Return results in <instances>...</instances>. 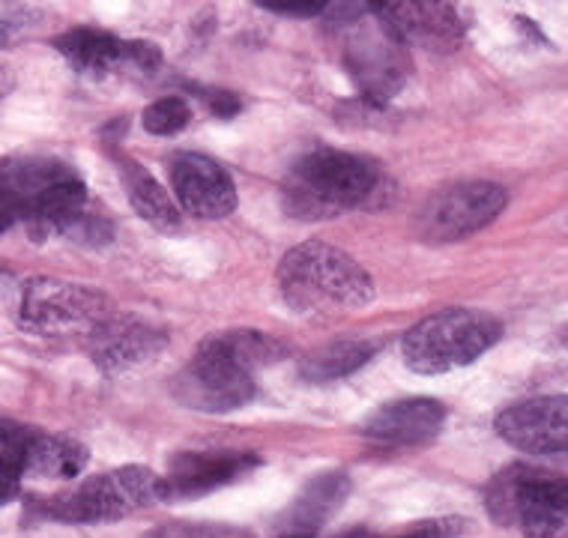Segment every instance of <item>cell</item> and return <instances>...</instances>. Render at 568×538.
I'll return each mask as SVG.
<instances>
[{"mask_svg":"<svg viewBox=\"0 0 568 538\" xmlns=\"http://www.w3.org/2000/svg\"><path fill=\"white\" fill-rule=\"evenodd\" d=\"M141 120H144V129L150 135H176V132H183L189 126L192 108L183 97H162L144 108Z\"/></svg>","mask_w":568,"mask_h":538,"instance_id":"obj_21","label":"cell"},{"mask_svg":"<svg viewBox=\"0 0 568 538\" xmlns=\"http://www.w3.org/2000/svg\"><path fill=\"white\" fill-rule=\"evenodd\" d=\"M278 291L300 314H338L374 303V282L347 252L312 240L278 264Z\"/></svg>","mask_w":568,"mask_h":538,"instance_id":"obj_1","label":"cell"},{"mask_svg":"<svg viewBox=\"0 0 568 538\" xmlns=\"http://www.w3.org/2000/svg\"><path fill=\"white\" fill-rule=\"evenodd\" d=\"M470 527V520L464 518H432V520H419V524H410L404 527L402 532L386 538H460Z\"/></svg>","mask_w":568,"mask_h":538,"instance_id":"obj_23","label":"cell"},{"mask_svg":"<svg viewBox=\"0 0 568 538\" xmlns=\"http://www.w3.org/2000/svg\"><path fill=\"white\" fill-rule=\"evenodd\" d=\"M144 538H255L248 529L227 524H165Z\"/></svg>","mask_w":568,"mask_h":538,"instance_id":"obj_22","label":"cell"},{"mask_svg":"<svg viewBox=\"0 0 568 538\" xmlns=\"http://www.w3.org/2000/svg\"><path fill=\"white\" fill-rule=\"evenodd\" d=\"M0 443L19 455L24 476L37 479H79L90 460L88 446L16 422H0Z\"/></svg>","mask_w":568,"mask_h":538,"instance_id":"obj_13","label":"cell"},{"mask_svg":"<svg viewBox=\"0 0 568 538\" xmlns=\"http://www.w3.org/2000/svg\"><path fill=\"white\" fill-rule=\"evenodd\" d=\"M351 494V479L347 473H324V476H314L303 488V494L294 499L291 511L282 520V536H305L314 538L317 529L324 527L326 520L333 518L338 506Z\"/></svg>","mask_w":568,"mask_h":538,"instance_id":"obj_17","label":"cell"},{"mask_svg":"<svg viewBox=\"0 0 568 538\" xmlns=\"http://www.w3.org/2000/svg\"><path fill=\"white\" fill-rule=\"evenodd\" d=\"M368 10L395 42L410 49L449 54L464 42V21L446 0H368Z\"/></svg>","mask_w":568,"mask_h":538,"instance_id":"obj_9","label":"cell"},{"mask_svg":"<svg viewBox=\"0 0 568 538\" xmlns=\"http://www.w3.org/2000/svg\"><path fill=\"white\" fill-rule=\"evenodd\" d=\"M120 180H123V189H126V197L132 210H135L148 225L159 227V231H180V213H176V204L171 201L165 189L159 186L156 180L138 165L135 159H118Z\"/></svg>","mask_w":568,"mask_h":538,"instance_id":"obj_19","label":"cell"},{"mask_svg":"<svg viewBox=\"0 0 568 538\" xmlns=\"http://www.w3.org/2000/svg\"><path fill=\"white\" fill-rule=\"evenodd\" d=\"M446 425V407L434 398H404L383 404L372 419L365 422V434L393 446H419L432 443Z\"/></svg>","mask_w":568,"mask_h":538,"instance_id":"obj_16","label":"cell"},{"mask_svg":"<svg viewBox=\"0 0 568 538\" xmlns=\"http://www.w3.org/2000/svg\"><path fill=\"white\" fill-rule=\"evenodd\" d=\"M12 225H16V219H12L10 210H7V206L0 204V234H7V231H10Z\"/></svg>","mask_w":568,"mask_h":538,"instance_id":"obj_29","label":"cell"},{"mask_svg":"<svg viewBox=\"0 0 568 538\" xmlns=\"http://www.w3.org/2000/svg\"><path fill=\"white\" fill-rule=\"evenodd\" d=\"M335 538H386L383 532H372V529H351V532H344V536Z\"/></svg>","mask_w":568,"mask_h":538,"instance_id":"obj_28","label":"cell"},{"mask_svg":"<svg viewBox=\"0 0 568 538\" xmlns=\"http://www.w3.org/2000/svg\"><path fill=\"white\" fill-rule=\"evenodd\" d=\"M21 479H24V470H21L19 455L0 443V506L10 503L21 488Z\"/></svg>","mask_w":568,"mask_h":538,"instance_id":"obj_24","label":"cell"},{"mask_svg":"<svg viewBox=\"0 0 568 538\" xmlns=\"http://www.w3.org/2000/svg\"><path fill=\"white\" fill-rule=\"evenodd\" d=\"M344 63L351 69L353 81L363 88L365 99L383 102L398 93L407 72L402 42H395L386 30L377 24L374 30H359L344 51Z\"/></svg>","mask_w":568,"mask_h":538,"instance_id":"obj_14","label":"cell"},{"mask_svg":"<svg viewBox=\"0 0 568 538\" xmlns=\"http://www.w3.org/2000/svg\"><path fill=\"white\" fill-rule=\"evenodd\" d=\"M204 99L216 118L227 120L234 118V114H240V99H236L234 93H225V90H206Z\"/></svg>","mask_w":568,"mask_h":538,"instance_id":"obj_26","label":"cell"},{"mask_svg":"<svg viewBox=\"0 0 568 538\" xmlns=\"http://www.w3.org/2000/svg\"><path fill=\"white\" fill-rule=\"evenodd\" d=\"M257 455L252 451H183L171 460L165 476L168 499L171 497H201L210 490L234 485L255 470Z\"/></svg>","mask_w":568,"mask_h":538,"instance_id":"obj_15","label":"cell"},{"mask_svg":"<svg viewBox=\"0 0 568 538\" xmlns=\"http://www.w3.org/2000/svg\"><path fill=\"white\" fill-rule=\"evenodd\" d=\"M10 90H12V69L0 60V99L7 97Z\"/></svg>","mask_w":568,"mask_h":538,"instance_id":"obj_27","label":"cell"},{"mask_svg":"<svg viewBox=\"0 0 568 538\" xmlns=\"http://www.w3.org/2000/svg\"><path fill=\"white\" fill-rule=\"evenodd\" d=\"M12 40V30H10V24H3V21H0V45H7V42Z\"/></svg>","mask_w":568,"mask_h":538,"instance_id":"obj_30","label":"cell"},{"mask_svg":"<svg viewBox=\"0 0 568 538\" xmlns=\"http://www.w3.org/2000/svg\"><path fill=\"white\" fill-rule=\"evenodd\" d=\"M54 49L84 75H111L129 63L126 42L97 28L69 30L54 40Z\"/></svg>","mask_w":568,"mask_h":538,"instance_id":"obj_18","label":"cell"},{"mask_svg":"<svg viewBox=\"0 0 568 538\" xmlns=\"http://www.w3.org/2000/svg\"><path fill=\"white\" fill-rule=\"evenodd\" d=\"M377 353V344L365 342V338H347V342H333L317 347L303 359L300 374L308 383H326L342 380L356 368H363L368 359Z\"/></svg>","mask_w":568,"mask_h":538,"instance_id":"obj_20","label":"cell"},{"mask_svg":"<svg viewBox=\"0 0 568 538\" xmlns=\"http://www.w3.org/2000/svg\"><path fill=\"white\" fill-rule=\"evenodd\" d=\"M165 344L168 335L156 329L153 323L138 321V317H118V314H111L109 321L99 323L88 335L90 359L109 377L132 374L144 365L156 363Z\"/></svg>","mask_w":568,"mask_h":538,"instance_id":"obj_10","label":"cell"},{"mask_svg":"<svg viewBox=\"0 0 568 538\" xmlns=\"http://www.w3.org/2000/svg\"><path fill=\"white\" fill-rule=\"evenodd\" d=\"M114 314L105 294L63 278H30L21 287L19 323L33 335H90Z\"/></svg>","mask_w":568,"mask_h":538,"instance_id":"obj_6","label":"cell"},{"mask_svg":"<svg viewBox=\"0 0 568 538\" xmlns=\"http://www.w3.org/2000/svg\"><path fill=\"white\" fill-rule=\"evenodd\" d=\"M257 372L216 344L210 335L197 347L195 359L174 377V398L189 410L231 413L255 398Z\"/></svg>","mask_w":568,"mask_h":538,"instance_id":"obj_7","label":"cell"},{"mask_svg":"<svg viewBox=\"0 0 568 538\" xmlns=\"http://www.w3.org/2000/svg\"><path fill=\"white\" fill-rule=\"evenodd\" d=\"M255 3L261 10L291 16V19H314L329 10V0H255Z\"/></svg>","mask_w":568,"mask_h":538,"instance_id":"obj_25","label":"cell"},{"mask_svg":"<svg viewBox=\"0 0 568 538\" xmlns=\"http://www.w3.org/2000/svg\"><path fill=\"white\" fill-rule=\"evenodd\" d=\"M503 326L476 308H446L416 323L404 335L402 356L416 374H446L473 365L500 342Z\"/></svg>","mask_w":568,"mask_h":538,"instance_id":"obj_3","label":"cell"},{"mask_svg":"<svg viewBox=\"0 0 568 538\" xmlns=\"http://www.w3.org/2000/svg\"><path fill=\"white\" fill-rule=\"evenodd\" d=\"M168 499L165 476H159L150 467H120V470L90 476L67 494L49 499L45 511L49 518L67 520V524H109L132 515V511L150 509Z\"/></svg>","mask_w":568,"mask_h":538,"instance_id":"obj_5","label":"cell"},{"mask_svg":"<svg viewBox=\"0 0 568 538\" xmlns=\"http://www.w3.org/2000/svg\"><path fill=\"white\" fill-rule=\"evenodd\" d=\"M497 434L527 455H562L568 446L566 395L511 404L497 416Z\"/></svg>","mask_w":568,"mask_h":538,"instance_id":"obj_11","label":"cell"},{"mask_svg":"<svg viewBox=\"0 0 568 538\" xmlns=\"http://www.w3.org/2000/svg\"><path fill=\"white\" fill-rule=\"evenodd\" d=\"M485 506L500 527H518L524 538H557L566 529V479L511 464L490 481Z\"/></svg>","mask_w":568,"mask_h":538,"instance_id":"obj_4","label":"cell"},{"mask_svg":"<svg viewBox=\"0 0 568 538\" xmlns=\"http://www.w3.org/2000/svg\"><path fill=\"white\" fill-rule=\"evenodd\" d=\"M506 189L488 180H464L437 189L422 206L416 227L428 243H458L488 227L506 210Z\"/></svg>","mask_w":568,"mask_h":538,"instance_id":"obj_8","label":"cell"},{"mask_svg":"<svg viewBox=\"0 0 568 538\" xmlns=\"http://www.w3.org/2000/svg\"><path fill=\"white\" fill-rule=\"evenodd\" d=\"M383 174L363 156L335 148L305 153L284 183V204L300 219H335L344 210L372 206L381 195Z\"/></svg>","mask_w":568,"mask_h":538,"instance_id":"obj_2","label":"cell"},{"mask_svg":"<svg viewBox=\"0 0 568 538\" xmlns=\"http://www.w3.org/2000/svg\"><path fill=\"white\" fill-rule=\"evenodd\" d=\"M171 186L180 206L195 219H225L236 210V186L231 174L201 153H180L171 162Z\"/></svg>","mask_w":568,"mask_h":538,"instance_id":"obj_12","label":"cell"}]
</instances>
